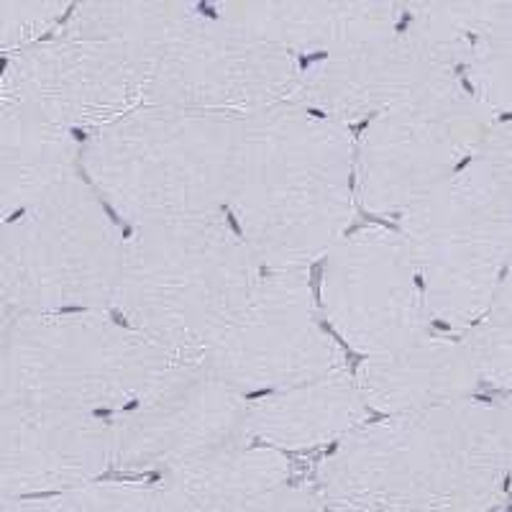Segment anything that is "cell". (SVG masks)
I'll return each instance as SVG.
<instances>
[{
	"mask_svg": "<svg viewBox=\"0 0 512 512\" xmlns=\"http://www.w3.org/2000/svg\"><path fill=\"white\" fill-rule=\"evenodd\" d=\"M507 477L500 405L461 400L364 423L320 466L331 512H492Z\"/></svg>",
	"mask_w": 512,
	"mask_h": 512,
	"instance_id": "1",
	"label": "cell"
},
{
	"mask_svg": "<svg viewBox=\"0 0 512 512\" xmlns=\"http://www.w3.org/2000/svg\"><path fill=\"white\" fill-rule=\"evenodd\" d=\"M356 146L349 126L303 105L246 116L233 218L267 272L308 269L349 233Z\"/></svg>",
	"mask_w": 512,
	"mask_h": 512,
	"instance_id": "2",
	"label": "cell"
},
{
	"mask_svg": "<svg viewBox=\"0 0 512 512\" xmlns=\"http://www.w3.org/2000/svg\"><path fill=\"white\" fill-rule=\"evenodd\" d=\"M246 118L141 105L95 131L80 164L126 223L221 216L241 172Z\"/></svg>",
	"mask_w": 512,
	"mask_h": 512,
	"instance_id": "3",
	"label": "cell"
},
{
	"mask_svg": "<svg viewBox=\"0 0 512 512\" xmlns=\"http://www.w3.org/2000/svg\"><path fill=\"white\" fill-rule=\"evenodd\" d=\"M264 269L221 216L134 226L113 308L175 359H200L246 308Z\"/></svg>",
	"mask_w": 512,
	"mask_h": 512,
	"instance_id": "4",
	"label": "cell"
},
{
	"mask_svg": "<svg viewBox=\"0 0 512 512\" xmlns=\"http://www.w3.org/2000/svg\"><path fill=\"white\" fill-rule=\"evenodd\" d=\"M175 356L105 310L3 315L0 405L131 408Z\"/></svg>",
	"mask_w": 512,
	"mask_h": 512,
	"instance_id": "5",
	"label": "cell"
},
{
	"mask_svg": "<svg viewBox=\"0 0 512 512\" xmlns=\"http://www.w3.org/2000/svg\"><path fill=\"white\" fill-rule=\"evenodd\" d=\"M108 210L77 172L8 218L0 239L3 315L113 308L126 236Z\"/></svg>",
	"mask_w": 512,
	"mask_h": 512,
	"instance_id": "6",
	"label": "cell"
},
{
	"mask_svg": "<svg viewBox=\"0 0 512 512\" xmlns=\"http://www.w3.org/2000/svg\"><path fill=\"white\" fill-rule=\"evenodd\" d=\"M428 318L466 331L489 315L512 254V192L482 157L402 216Z\"/></svg>",
	"mask_w": 512,
	"mask_h": 512,
	"instance_id": "7",
	"label": "cell"
},
{
	"mask_svg": "<svg viewBox=\"0 0 512 512\" xmlns=\"http://www.w3.org/2000/svg\"><path fill=\"white\" fill-rule=\"evenodd\" d=\"M492 118L456 67L372 118L356 149L359 198L377 216H405L482 154Z\"/></svg>",
	"mask_w": 512,
	"mask_h": 512,
	"instance_id": "8",
	"label": "cell"
},
{
	"mask_svg": "<svg viewBox=\"0 0 512 512\" xmlns=\"http://www.w3.org/2000/svg\"><path fill=\"white\" fill-rule=\"evenodd\" d=\"M146 105L254 116L295 98L297 54L182 3L152 49Z\"/></svg>",
	"mask_w": 512,
	"mask_h": 512,
	"instance_id": "9",
	"label": "cell"
},
{
	"mask_svg": "<svg viewBox=\"0 0 512 512\" xmlns=\"http://www.w3.org/2000/svg\"><path fill=\"white\" fill-rule=\"evenodd\" d=\"M205 367L241 392L285 390L344 369V354L315 308L308 269L264 272L249 303L203 351Z\"/></svg>",
	"mask_w": 512,
	"mask_h": 512,
	"instance_id": "10",
	"label": "cell"
},
{
	"mask_svg": "<svg viewBox=\"0 0 512 512\" xmlns=\"http://www.w3.org/2000/svg\"><path fill=\"white\" fill-rule=\"evenodd\" d=\"M249 402L200 359H175L152 390L113 420V469L167 474L244 446Z\"/></svg>",
	"mask_w": 512,
	"mask_h": 512,
	"instance_id": "11",
	"label": "cell"
},
{
	"mask_svg": "<svg viewBox=\"0 0 512 512\" xmlns=\"http://www.w3.org/2000/svg\"><path fill=\"white\" fill-rule=\"evenodd\" d=\"M328 326L359 354H390L428 331L423 287L400 228L346 233L320 272Z\"/></svg>",
	"mask_w": 512,
	"mask_h": 512,
	"instance_id": "12",
	"label": "cell"
},
{
	"mask_svg": "<svg viewBox=\"0 0 512 512\" xmlns=\"http://www.w3.org/2000/svg\"><path fill=\"white\" fill-rule=\"evenodd\" d=\"M6 72L64 128L100 131L146 105L152 62L118 41L59 31L8 54Z\"/></svg>",
	"mask_w": 512,
	"mask_h": 512,
	"instance_id": "13",
	"label": "cell"
},
{
	"mask_svg": "<svg viewBox=\"0 0 512 512\" xmlns=\"http://www.w3.org/2000/svg\"><path fill=\"white\" fill-rule=\"evenodd\" d=\"M456 64L454 54L405 24L395 34L303 67L292 103L344 126L372 121Z\"/></svg>",
	"mask_w": 512,
	"mask_h": 512,
	"instance_id": "14",
	"label": "cell"
},
{
	"mask_svg": "<svg viewBox=\"0 0 512 512\" xmlns=\"http://www.w3.org/2000/svg\"><path fill=\"white\" fill-rule=\"evenodd\" d=\"M113 466V420L44 405H0L3 497L52 495Z\"/></svg>",
	"mask_w": 512,
	"mask_h": 512,
	"instance_id": "15",
	"label": "cell"
},
{
	"mask_svg": "<svg viewBox=\"0 0 512 512\" xmlns=\"http://www.w3.org/2000/svg\"><path fill=\"white\" fill-rule=\"evenodd\" d=\"M82 149L70 128L41 111L13 75L3 72L0 93V203L13 218L80 172Z\"/></svg>",
	"mask_w": 512,
	"mask_h": 512,
	"instance_id": "16",
	"label": "cell"
},
{
	"mask_svg": "<svg viewBox=\"0 0 512 512\" xmlns=\"http://www.w3.org/2000/svg\"><path fill=\"white\" fill-rule=\"evenodd\" d=\"M369 410L413 415L472 400L479 374L461 338L425 331L390 354L367 356L354 374Z\"/></svg>",
	"mask_w": 512,
	"mask_h": 512,
	"instance_id": "17",
	"label": "cell"
},
{
	"mask_svg": "<svg viewBox=\"0 0 512 512\" xmlns=\"http://www.w3.org/2000/svg\"><path fill=\"white\" fill-rule=\"evenodd\" d=\"M218 18L290 52H346L395 34V3H218Z\"/></svg>",
	"mask_w": 512,
	"mask_h": 512,
	"instance_id": "18",
	"label": "cell"
},
{
	"mask_svg": "<svg viewBox=\"0 0 512 512\" xmlns=\"http://www.w3.org/2000/svg\"><path fill=\"white\" fill-rule=\"evenodd\" d=\"M369 405L354 374L338 369L313 382L272 390L249 402L246 436L277 451L338 443L369 420Z\"/></svg>",
	"mask_w": 512,
	"mask_h": 512,
	"instance_id": "19",
	"label": "cell"
},
{
	"mask_svg": "<svg viewBox=\"0 0 512 512\" xmlns=\"http://www.w3.org/2000/svg\"><path fill=\"white\" fill-rule=\"evenodd\" d=\"M290 474L285 451L244 443L159 474V482L152 484V512H226L282 487Z\"/></svg>",
	"mask_w": 512,
	"mask_h": 512,
	"instance_id": "20",
	"label": "cell"
},
{
	"mask_svg": "<svg viewBox=\"0 0 512 512\" xmlns=\"http://www.w3.org/2000/svg\"><path fill=\"white\" fill-rule=\"evenodd\" d=\"M152 484L90 482L52 495L3 497V512H152Z\"/></svg>",
	"mask_w": 512,
	"mask_h": 512,
	"instance_id": "21",
	"label": "cell"
},
{
	"mask_svg": "<svg viewBox=\"0 0 512 512\" xmlns=\"http://www.w3.org/2000/svg\"><path fill=\"white\" fill-rule=\"evenodd\" d=\"M461 64L466 88L492 123L512 121V26L479 39Z\"/></svg>",
	"mask_w": 512,
	"mask_h": 512,
	"instance_id": "22",
	"label": "cell"
},
{
	"mask_svg": "<svg viewBox=\"0 0 512 512\" xmlns=\"http://www.w3.org/2000/svg\"><path fill=\"white\" fill-rule=\"evenodd\" d=\"M461 341L472 354L479 384L512 392V326L484 315L479 323L461 331Z\"/></svg>",
	"mask_w": 512,
	"mask_h": 512,
	"instance_id": "23",
	"label": "cell"
},
{
	"mask_svg": "<svg viewBox=\"0 0 512 512\" xmlns=\"http://www.w3.org/2000/svg\"><path fill=\"white\" fill-rule=\"evenodd\" d=\"M70 11L67 3H18L3 0L0 3V41L8 54L29 49L39 44L41 34L62 24L64 13Z\"/></svg>",
	"mask_w": 512,
	"mask_h": 512,
	"instance_id": "24",
	"label": "cell"
},
{
	"mask_svg": "<svg viewBox=\"0 0 512 512\" xmlns=\"http://www.w3.org/2000/svg\"><path fill=\"white\" fill-rule=\"evenodd\" d=\"M226 512H328V507L320 492L287 482Z\"/></svg>",
	"mask_w": 512,
	"mask_h": 512,
	"instance_id": "25",
	"label": "cell"
},
{
	"mask_svg": "<svg viewBox=\"0 0 512 512\" xmlns=\"http://www.w3.org/2000/svg\"><path fill=\"white\" fill-rule=\"evenodd\" d=\"M479 157L495 169V175L512 192V121H500L489 126Z\"/></svg>",
	"mask_w": 512,
	"mask_h": 512,
	"instance_id": "26",
	"label": "cell"
},
{
	"mask_svg": "<svg viewBox=\"0 0 512 512\" xmlns=\"http://www.w3.org/2000/svg\"><path fill=\"white\" fill-rule=\"evenodd\" d=\"M489 315L502 320V323H507V326H512V254L510 259H507L505 277H502L500 292H497V300L495 305H492V310H489Z\"/></svg>",
	"mask_w": 512,
	"mask_h": 512,
	"instance_id": "27",
	"label": "cell"
},
{
	"mask_svg": "<svg viewBox=\"0 0 512 512\" xmlns=\"http://www.w3.org/2000/svg\"><path fill=\"white\" fill-rule=\"evenodd\" d=\"M502 418V438H505V459H507V477L512 482V392H507L505 402L500 405Z\"/></svg>",
	"mask_w": 512,
	"mask_h": 512,
	"instance_id": "28",
	"label": "cell"
},
{
	"mask_svg": "<svg viewBox=\"0 0 512 512\" xmlns=\"http://www.w3.org/2000/svg\"><path fill=\"white\" fill-rule=\"evenodd\" d=\"M328 512H331V510H328Z\"/></svg>",
	"mask_w": 512,
	"mask_h": 512,
	"instance_id": "29",
	"label": "cell"
}]
</instances>
